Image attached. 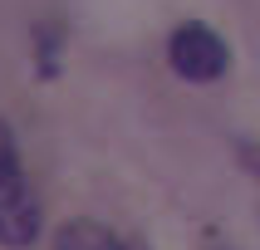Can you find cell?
I'll return each mask as SVG.
<instances>
[{"instance_id": "cell-1", "label": "cell", "mask_w": 260, "mask_h": 250, "mask_svg": "<svg viewBox=\"0 0 260 250\" xmlns=\"http://www.w3.org/2000/svg\"><path fill=\"white\" fill-rule=\"evenodd\" d=\"M167 64H172L177 79H187V84H216L226 64H231V49L221 40L211 25L202 20H187V25L172 29V40H167Z\"/></svg>"}, {"instance_id": "cell-2", "label": "cell", "mask_w": 260, "mask_h": 250, "mask_svg": "<svg viewBox=\"0 0 260 250\" xmlns=\"http://www.w3.org/2000/svg\"><path fill=\"white\" fill-rule=\"evenodd\" d=\"M35 235H40V196L25 182V172L5 162L0 167V245L25 250L35 245Z\"/></svg>"}, {"instance_id": "cell-3", "label": "cell", "mask_w": 260, "mask_h": 250, "mask_svg": "<svg viewBox=\"0 0 260 250\" xmlns=\"http://www.w3.org/2000/svg\"><path fill=\"white\" fill-rule=\"evenodd\" d=\"M54 250H128V245H123V240H118L103 221L79 216V221H69V226H59Z\"/></svg>"}, {"instance_id": "cell-4", "label": "cell", "mask_w": 260, "mask_h": 250, "mask_svg": "<svg viewBox=\"0 0 260 250\" xmlns=\"http://www.w3.org/2000/svg\"><path fill=\"white\" fill-rule=\"evenodd\" d=\"M54 44H59L54 25H40V29H35V59H40V74H54Z\"/></svg>"}, {"instance_id": "cell-5", "label": "cell", "mask_w": 260, "mask_h": 250, "mask_svg": "<svg viewBox=\"0 0 260 250\" xmlns=\"http://www.w3.org/2000/svg\"><path fill=\"white\" fill-rule=\"evenodd\" d=\"M241 167L260 182V142H241Z\"/></svg>"}, {"instance_id": "cell-6", "label": "cell", "mask_w": 260, "mask_h": 250, "mask_svg": "<svg viewBox=\"0 0 260 250\" xmlns=\"http://www.w3.org/2000/svg\"><path fill=\"white\" fill-rule=\"evenodd\" d=\"M5 162H15V137H10V128L0 123V167H5Z\"/></svg>"}]
</instances>
